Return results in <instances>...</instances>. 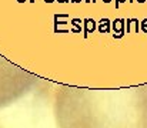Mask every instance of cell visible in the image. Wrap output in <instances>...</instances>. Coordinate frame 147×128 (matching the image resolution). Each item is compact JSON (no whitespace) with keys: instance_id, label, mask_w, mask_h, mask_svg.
<instances>
[{"instance_id":"obj_1","label":"cell","mask_w":147,"mask_h":128,"mask_svg":"<svg viewBox=\"0 0 147 128\" xmlns=\"http://www.w3.org/2000/svg\"><path fill=\"white\" fill-rule=\"evenodd\" d=\"M53 113L57 128H147V83L120 88L60 84Z\"/></svg>"},{"instance_id":"obj_2","label":"cell","mask_w":147,"mask_h":128,"mask_svg":"<svg viewBox=\"0 0 147 128\" xmlns=\"http://www.w3.org/2000/svg\"><path fill=\"white\" fill-rule=\"evenodd\" d=\"M39 83V77L0 54V108L11 105Z\"/></svg>"}]
</instances>
